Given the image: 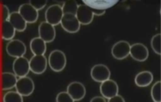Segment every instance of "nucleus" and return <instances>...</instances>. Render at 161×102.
Wrapping results in <instances>:
<instances>
[{"instance_id":"nucleus-10","label":"nucleus","mask_w":161,"mask_h":102,"mask_svg":"<svg viewBox=\"0 0 161 102\" xmlns=\"http://www.w3.org/2000/svg\"><path fill=\"white\" fill-rule=\"evenodd\" d=\"M130 44L127 41H119L116 43L112 47V55L115 59L124 60L129 55Z\"/></svg>"},{"instance_id":"nucleus-20","label":"nucleus","mask_w":161,"mask_h":102,"mask_svg":"<svg viewBox=\"0 0 161 102\" xmlns=\"http://www.w3.org/2000/svg\"><path fill=\"white\" fill-rule=\"evenodd\" d=\"M1 80H2V89L4 90H10L14 88L17 83V76L11 72H3L1 74Z\"/></svg>"},{"instance_id":"nucleus-1","label":"nucleus","mask_w":161,"mask_h":102,"mask_svg":"<svg viewBox=\"0 0 161 102\" xmlns=\"http://www.w3.org/2000/svg\"><path fill=\"white\" fill-rule=\"evenodd\" d=\"M47 64L54 71L56 72L62 71L67 65L66 54L60 50H54L53 51H51L48 56Z\"/></svg>"},{"instance_id":"nucleus-9","label":"nucleus","mask_w":161,"mask_h":102,"mask_svg":"<svg viewBox=\"0 0 161 102\" xmlns=\"http://www.w3.org/2000/svg\"><path fill=\"white\" fill-rule=\"evenodd\" d=\"M47 59L45 55H34L29 61V69L35 74H42L47 70Z\"/></svg>"},{"instance_id":"nucleus-17","label":"nucleus","mask_w":161,"mask_h":102,"mask_svg":"<svg viewBox=\"0 0 161 102\" xmlns=\"http://www.w3.org/2000/svg\"><path fill=\"white\" fill-rule=\"evenodd\" d=\"M9 23L13 26L16 31L18 32H24L26 28V22L23 19V17L19 15L18 12H13L10 13L8 18Z\"/></svg>"},{"instance_id":"nucleus-28","label":"nucleus","mask_w":161,"mask_h":102,"mask_svg":"<svg viewBox=\"0 0 161 102\" xmlns=\"http://www.w3.org/2000/svg\"><path fill=\"white\" fill-rule=\"evenodd\" d=\"M9 16H10V12H9L8 7L6 5H4L2 7V20H3V22L8 21L9 18Z\"/></svg>"},{"instance_id":"nucleus-2","label":"nucleus","mask_w":161,"mask_h":102,"mask_svg":"<svg viewBox=\"0 0 161 102\" xmlns=\"http://www.w3.org/2000/svg\"><path fill=\"white\" fill-rule=\"evenodd\" d=\"M63 15L64 14L62 11V7L59 5H56V4L52 5L46 11V14H45L46 22L53 26H58L61 22Z\"/></svg>"},{"instance_id":"nucleus-16","label":"nucleus","mask_w":161,"mask_h":102,"mask_svg":"<svg viewBox=\"0 0 161 102\" xmlns=\"http://www.w3.org/2000/svg\"><path fill=\"white\" fill-rule=\"evenodd\" d=\"M84 5L92 9H97V10H104L106 11L107 8H109L118 3L117 0H111V1H93V0H83Z\"/></svg>"},{"instance_id":"nucleus-21","label":"nucleus","mask_w":161,"mask_h":102,"mask_svg":"<svg viewBox=\"0 0 161 102\" xmlns=\"http://www.w3.org/2000/svg\"><path fill=\"white\" fill-rule=\"evenodd\" d=\"M16 34V30L8 21H5L2 24V37L4 40H13Z\"/></svg>"},{"instance_id":"nucleus-24","label":"nucleus","mask_w":161,"mask_h":102,"mask_svg":"<svg viewBox=\"0 0 161 102\" xmlns=\"http://www.w3.org/2000/svg\"><path fill=\"white\" fill-rule=\"evenodd\" d=\"M151 98L154 102H161V81H157L151 89Z\"/></svg>"},{"instance_id":"nucleus-5","label":"nucleus","mask_w":161,"mask_h":102,"mask_svg":"<svg viewBox=\"0 0 161 102\" xmlns=\"http://www.w3.org/2000/svg\"><path fill=\"white\" fill-rule=\"evenodd\" d=\"M61 26L63 27V29L70 34H74L79 31L80 29V24L78 22V20L76 19L75 15H71V14H64L61 22H60Z\"/></svg>"},{"instance_id":"nucleus-31","label":"nucleus","mask_w":161,"mask_h":102,"mask_svg":"<svg viewBox=\"0 0 161 102\" xmlns=\"http://www.w3.org/2000/svg\"><path fill=\"white\" fill-rule=\"evenodd\" d=\"M90 8V7H89ZM91 9V11H92V13H93L94 16H98V17H100V16H103L104 14H105V11L104 10H97V9Z\"/></svg>"},{"instance_id":"nucleus-11","label":"nucleus","mask_w":161,"mask_h":102,"mask_svg":"<svg viewBox=\"0 0 161 102\" xmlns=\"http://www.w3.org/2000/svg\"><path fill=\"white\" fill-rule=\"evenodd\" d=\"M67 92L73 99L74 101H79L86 96V88L79 81H73L68 86Z\"/></svg>"},{"instance_id":"nucleus-27","label":"nucleus","mask_w":161,"mask_h":102,"mask_svg":"<svg viewBox=\"0 0 161 102\" xmlns=\"http://www.w3.org/2000/svg\"><path fill=\"white\" fill-rule=\"evenodd\" d=\"M29 4L34 7L36 10H40V9L44 8L47 5V1H30Z\"/></svg>"},{"instance_id":"nucleus-22","label":"nucleus","mask_w":161,"mask_h":102,"mask_svg":"<svg viewBox=\"0 0 161 102\" xmlns=\"http://www.w3.org/2000/svg\"><path fill=\"white\" fill-rule=\"evenodd\" d=\"M77 3L76 1H67L64 3L62 7L63 14H71V15H75L76 16V10H77Z\"/></svg>"},{"instance_id":"nucleus-13","label":"nucleus","mask_w":161,"mask_h":102,"mask_svg":"<svg viewBox=\"0 0 161 102\" xmlns=\"http://www.w3.org/2000/svg\"><path fill=\"white\" fill-rule=\"evenodd\" d=\"M38 34L39 38L42 39L45 43H51L55 40L56 30L55 27L49 25L47 22H42L38 26Z\"/></svg>"},{"instance_id":"nucleus-23","label":"nucleus","mask_w":161,"mask_h":102,"mask_svg":"<svg viewBox=\"0 0 161 102\" xmlns=\"http://www.w3.org/2000/svg\"><path fill=\"white\" fill-rule=\"evenodd\" d=\"M3 102H23V97L17 91H8L4 95Z\"/></svg>"},{"instance_id":"nucleus-30","label":"nucleus","mask_w":161,"mask_h":102,"mask_svg":"<svg viewBox=\"0 0 161 102\" xmlns=\"http://www.w3.org/2000/svg\"><path fill=\"white\" fill-rule=\"evenodd\" d=\"M90 102H107L106 99H104L101 96H97V97H94L93 99L90 100Z\"/></svg>"},{"instance_id":"nucleus-25","label":"nucleus","mask_w":161,"mask_h":102,"mask_svg":"<svg viewBox=\"0 0 161 102\" xmlns=\"http://www.w3.org/2000/svg\"><path fill=\"white\" fill-rule=\"evenodd\" d=\"M151 47L157 54H161V34L154 35L151 39Z\"/></svg>"},{"instance_id":"nucleus-26","label":"nucleus","mask_w":161,"mask_h":102,"mask_svg":"<svg viewBox=\"0 0 161 102\" xmlns=\"http://www.w3.org/2000/svg\"><path fill=\"white\" fill-rule=\"evenodd\" d=\"M57 102H75L73 100V99L68 95V93L66 91H62L60 93L58 94L57 99H56Z\"/></svg>"},{"instance_id":"nucleus-12","label":"nucleus","mask_w":161,"mask_h":102,"mask_svg":"<svg viewBox=\"0 0 161 102\" xmlns=\"http://www.w3.org/2000/svg\"><path fill=\"white\" fill-rule=\"evenodd\" d=\"M13 70H14V74L18 78L25 77L30 71L29 61L24 56L16 58L13 62Z\"/></svg>"},{"instance_id":"nucleus-3","label":"nucleus","mask_w":161,"mask_h":102,"mask_svg":"<svg viewBox=\"0 0 161 102\" xmlns=\"http://www.w3.org/2000/svg\"><path fill=\"white\" fill-rule=\"evenodd\" d=\"M17 92L23 96H30L35 90V83L33 80L29 77H21L17 80L15 86Z\"/></svg>"},{"instance_id":"nucleus-19","label":"nucleus","mask_w":161,"mask_h":102,"mask_svg":"<svg viewBox=\"0 0 161 102\" xmlns=\"http://www.w3.org/2000/svg\"><path fill=\"white\" fill-rule=\"evenodd\" d=\"M30 50L34 55H44L47 51V44L39 37H36L30 42Z\"/></svg>"},{"instance_id":"nucleus-15","label":"nucleus","mask_w":161,"mask_h":102,"mask_svg":"<svg viewBox=\"0 0 161 102\" xmlns=\"http://www.w3.org/2000/svg\"><path fill=\"white\" fill-rule=\"evenodd\" d=\"M76 17L80 25H85L86 26V25H89L90 23H92L94 15L91 9L83 4V5H79L77 7Z\"/></svg>"},{"instance_id":"nucleus-7","label":"nucleus","mask_w":161,"mask_h":102,"mask_svg":"<svg viewBox=\"0 0 161 102\" xmlns=\"http://www.w3.org/2000/svg\"><path fill=\"white\" fill-rule=\"evenodd\" d=\"M90 75L95 81L102 83L103 81L109 80L111 75L110 70L104 64H97L91 69Z\"/></svg>"},{"instance_id":"nucleus-29","label":"nucleus","mask_w":161,"mask_h":102,"mask_svg":"<svg viewBox=\"0 0 161 102\" xmlns=\"http://www.w3.org/2000/svg\"><path fill=\"white\" fill-rule=\"evenodd\" d=\"M107 102H125V100L123 99L122 96L117 95V96H115V97H112L110 99H108V101Z\"/></svg>"},{"instance_id":"nucleus-4","label":"nucleus","mask_w":161,"mask_h":102,"mask_svg":"<svg viewBox=\"0 0 161 102\" xmlns=\"http://www.w3.org/2000/svg\"><path fill=\"white\" fill-rule=\"evenodd\" d=\"M6 51L10 56L14 58H18V57H23L25 55L26 47H25V43L22 41L17 40V39H13L7 44Z\"/></svg>"},{"instance_id":"nucleus-14","label":"nucleus","mask_w":161,"mask_h":102,"mask_svg":"<svg viewBox=\"0 0 161 102\" xmlns=\"http://www.w3.org/2000/svg\"><path fill=\"white\" fill-rule=\"evenodd\" d=\"M129 54L137 61H145L148 57V50L143 43H134L130 45Z\"/></svg>"},{"instance_id":"nucleus-6","label":"nucleus","mask_w":161,"mask_h":102,"mask_svg":"<svg viewBox=\"0 0 161 102\" xmlns=\"http://www.w3.org/2000/svg\"><path fill=\"white\" fill-rule=\"evenodd\" d=\"M18 13L26 24H33L38 19V11L36 10L29 3L21 5L18 8Z\"/></svg>"},{"instance_id":"nucleus-18","label":"nucleus","mask_w":161,"mask_h":102,"mask_svg":"<svg viewBox=\"0 0 161 102\" xmlns=\"http://www.w3.org/2000/svg\"><path fill=\"white\" fill-rule=\"evenodd\" d=\"M153 80V74L148 70H144L137 73L135 77V83L137 87H147L151 84Z\"/></svg>"},{"instance_id":"nucleus-8","label":"nucleus","mask_w":161,"mask_h":102,"mask_svg":"<svg viewBox=\"0 0 161 102\" xmlns=\"http://www.w3.org/2000/svg\"><path fill=\"white\" fill-rule=\"evenodd\" d=\"M99 90H100V93H101L102 97L104 99L108 100L112 97L119 95V85L113 80H108L103 81L100 84Z\"/></svg>"}]
</instances>
